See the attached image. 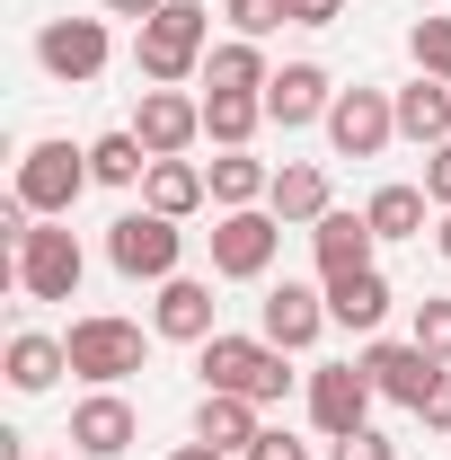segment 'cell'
Wrapping results in <instances>:
<instances>
[{"mask_svg":"<svg viewBox=\"0 0 451 460\" xmlns=\"http://www.w3.org/2000/svg\"><path fill=\"white\" fill-rule=\"evenodd\" d=\"M266 213H275L283 230H310L319 213H337V204H328V169H319V160H283L275 186H266Z\"/></svg>","mask_w":451,"mask_h":460,"instance_id":"ac0fdd59","label":"cell"},{"mask_svg":"<svg viewBox=\"0 0 451 460\" xmlns=\"http://www.w3.org/2000/svg\"><path fill=\"white\" fill-rule=\"evenodd\" d=\"M319 328H337V319H328V284H275L257 301V337L283 345V354H310Z\"/></svg>","mask_w":451,"mask_h":460,"instance_id":"4fadbf2b","label":"cell"},{"mask_svg":"<svg viewBox=\"0 0 451 460\" xmlns=\"http://www.w3.org/2000/svg\"><path fill=\"white\" fill-rule=\"evenodd\" d=\"M213 54V9L204 0H169L160 18H142V36H133V71L151 80V89H177V80H195Z\"/></svg>","mask_w":451,"mask_h":460,"instance_id":"6da1fadb","label":"cell"},{"mask_svg":"<svg viewBox=\"0 0 451 460\" xmlns=\"http://www.w3.org/2000/svg\"><path fill=\"white\" fill-rule=\"evenodd\" d=\"M80 186H98V177H89V151H71V142H36V151L18 160V186H9V195H18L36 222H62V213L80 204Z\"/></svg>","mask_w":451,"mask_h":460,"instance_id":"5b68a950","label":"cell"},{"mask_svg":"<svg viewBox=\"0 0 451 460\" xmlns=\"http://www.w3.org/2000/svg\"><path fill=\"white\" fill-rule=\"evenodd\" d=\"M407 54H416L425 80H451V18H416L407 27Z\"/></svg>","mask_w":451,"mask_h":460,"instance_id":"f1b7e54d","label":"cell"},{"mask_svg":"<svg viewBox=\"0 0 451 460\" xmlns=\"http://www.w3.org/2000/svg\"><path fill=\"white\" fill-rule=\"evenodd\" d=\"M275 248H283V222L266 204L222 213V222H213V275H222V284H257V275L275 266Z\"/></svg>","mask_w":451,"mask_h":460,"instance_id":"52a82bcc","label":"cell"},{"mask_svg":"<svg viewBox=\"0 0 451 460\" xmlns=\"http://www.w3.org/2000/svg\"><path fill=\"white\" fill-rule=\"evenodd\" d=\"M434 248H443V266H451V213H443V222H434Z\"/></svg>","mask_w":451,"mask_h":460,"instance_id":"f35d334b","label":"cell"},{"mask_svg":"<svg viewBox=\"0 0 451 460\" xmlns=\"http://www.w3.org/2000/svg\"><path fill=\"white\" fill-rule=\"evenodd\" d=\"M372 248H381V239H372V222H363V213H319V222H310L319 284H337V275H363V266H372Z\"/></svg>","mask_w":451,"mask_h":460,"instance_id":"e0dca14e","label":"cell"},{"mask_svg":"<svg viewBox=\"0 0 451 460\" xmlns=\"http://www.w3.org/2000/svg\"><path fill=\"white\" fill-rule=\"evenodd\" d=\"M204 186H213V204H222V213H248V204H266L275 169H266V160H248V151H222V160L204 169Z\"/></svg>","mask_w":451,"mask_h":460,"instance_id":"484cf974","label":"cell"},{"mask_svg":"<svg viewBox=\"0 0 451 460\" xmlns=\"http://www.w3.org/2000/svg\"><path fill=\"white\" fill-rule=\"evenodd\" d=\"M107 27H98V18H45V27H36V62H45V71H54L62 89H89V80H98V71H107Z\"/></svg>","mask_w":451,"mask_h":460,"instance_id":"7c38bea8","label":"cell"},{"mask_svg":"<svg viewBox=\"0 0 451 460\" xmlns=\"http://www.w3.org/2000/svg\"><path fill=\"white\" fill-rule=\"evenodd\" d=\"M425 195H434V213H451V142L425 151Z\"/></svg>","mask_w":451,"mask_h":460,"instance_id":"d6a6232c","label":"cell"},{"mask_svg":"<svg viewBox=\"0 0 451 460\" xmlns=\"http://www.w3.org/2000/svg\"><path fill=\"white\" fill-rule=\"evenodd\" d=\"M354 363L372 372V390H381L390 407H425V399H434V381H443V363H434L416 337H381V345H363Z\"/></svg>","mask_w":451,"mask_h":460,"instance_id":"8fae6325","label":"cell"},{"mask_svg":"<svg viewBox=\"0 0 451 460\" xmlns=\"http://www.w3.org/2000/svg\"><path fill=\"white\" fill-rule=\"evenodd\" d=\"M390 98H398V133H407L416 151H443L451 142V80H425V71H416V80L390 89Z\"/></svg>","mask_w":451,"mask_h":460,"instance_id":"d6986e66","label":"cell"},{"mask_svg":"<svg viewBox=\"0 0 451 460\" xmlns=\"http://www.w3.org/2000/svg\"><path fill=\"white\" fill-rule=\"evenodd\" d=\"M160 9H169V0H107V18H133V27H142V18H160Z\"/></svg>","mask_w":451,"mask_h":460,"instance_id":"8d00e7d4","label":"cell"},{"mask_svg":"<svg viewBox=\"0 0 451 460\" xmlns=\"http://www.w3.org/2000/svg\"><path fill=\"white\" fill-rule=\"evenodd\" d=\"M62 354H71V372H80V381L115 390V381H133V372L151 363V337H142V319H115V310H89V319H71Z\"/></svg>","mask_w":451,"mask_h":460,"instance_id":"7a4b0ae2","label":"cell"},{"mask_svg":"<svg viewBox=\"0 0 451 460\" xmlns=\"http://www.w3.org/2000/svg\"><path fill=\"white\" fill-rule=\"evenodd\" d=\"M62 372H71V354H62V337H36V328H18V337H9V390H18V399L54 390Z\"/></svg>","mask_w":451,"mask_h":460,"instance_id":"603a6c76","label":"cell"},{"mask_svg":"<svg viewBox=\"0 0 451 460\" xmlns=\"http://www.w3.org/2000/svg\"><path fill=\"white\" fill-rule=\"evenodd\" d=\"M425 213H434V195H425V186H381V195L363 204L372 239H425Z\"/></svg>","mask_w":451,"mask_h":460,"instance_id":"4316f807","label":"cell"},{"mask_svg":"<svg viewBox=\"0 0 451 460\" xmlns=\"http://www.w3.org/2000/svg\"><path fill=\"white\" fill-rule=\"evenodd\" d=\"M345 0H292V27H337Z\"/></svg>","mask_w":451,"mask_h":460,"instance_id":"d590c367","label":"cell"},{"mask_svg":"<svg viewBox=\"0 0 451 460\" xmlns=\"http://www.w3.org/2000/svg\"><path fill=\"white\" fill-rule=\"evenodd\" d=\"M169 460H230V452H213V443H177Z\"/></svg>","mask_w":451,"mask_h":460,"instance_id":"74e56055","label":"cell"},{"mask_svg":"<svg viewBox=\"0 0 451 460\" xmlns=\"http://www.w3.org/2000/svg\"><path fill=\"white\" fill-rule=\"evenodd\" d=\"M89 177H98V186H142V177H151V151H142L133 133H98V142H89Z\"/></svg>","mask_w":451,"mask_h":460,"instance_id":"83f0119b","label":"cell"},{"mask_svg":"<svg viewBox=\"0 0 451 460\" xmlns=\"http://www.w3.org/2000/svg\"><path fill=\"white\" fill-rule=\"evenodd\" d=\"M328 107H337V80H328L319 62H283L275 80H266V124H283V133L328 124Z\"/></svg>","mask_w":451,"mask_h":460,"instance_id":"9a60e30c","label":"cell"},{"mask_svg":"<svg viewBox=\"0 0 451 460\" xmlns=\"http://www.w3.org/2000/svg\"><path fill=\"white\" fill-rule=\"evenodd\" d=\"M425 416V434H451V363H443V381H434V399L416 407Z\"/></svg>","mask_w":451,"mask_h":460,"instance_id":"e575fe53","label":"cell"},{"mask_svg":"<svg viewBox=\"0 0 451 460\" xmlns=\"http://www.w3.org/2000/svg\"><path fill=\"white\" fill-rule=\"evenodd\" d=\"M407 337L425 345L434 363H451V292H425V301H416V328H407Z\"/></svg>","mask_w":451,"mask_h":460,"instance_id":"4dcf8cb0","label":"cell"},{"mask_svg":"<svg viewBox=\"0 0 451 460\" xmlns=\"http://www.w3.org/2000/svg\"><path fill=\"white\" fill-rule=\"evenodd\" d=\"M151 160H186L195 142H204V98H186V89H142V107L124 124Z\"/></svg>","mask_w":451,"mask_h":460,"instance_id":"9c48e42d","label":"cell"},{"mask_svg":"<svg viewBox=\"0 0 451 460\" xmlns=\"http://www.w3.org/2000/svg\"><path fill=\"white\" fill-rule=\"evenodd\" d=\"M133 434H142V416H133L124 390H89V399L71 407V452H89V460H124Z\"/></svg>","mask_w":451,"mask_h":460,"instance_id":"5bb4252c","label":"cell"},{"mask_svg":"<svg viewBox=\"0 0 451 460\" xmlns=\"http://www.w3.org/2000/svg\"><path fill=\"white\" fill-rule=\"evenodd\" d=\"M372 399H381V390H372L363 363H319V372H310V425H319L328 443H337V434H363V425H372Z\"/></svg>","mask_w":451,"mask_h":460,"instance_id":"30bf717a","label":"cell"},{"mask_svg":"<svg viewBox=\"0 0 451 460\" xmlns=\"http://www.w3.org/2000/svg\"><path fill=\"white\" fill-rule=\"evenodd\" d=\"M142 204H151V213H169V222H186V213H204V204H213V186H204V169H195V160H151Z\"/></svg>","mask_w":451,"mask_h":460,"instance_id":"7402d4cb","label":"cell"},{"mask_svg":"<svg viewBox=\"0 0 451 460\" xmlns=\"http://www.w3.org/2000/svg\"><path fill=\"white\" fill-rule=\"evenodd\" d=\"M151 337H169V345H204V337H222V328H213V284L169 275V284H160V301H151Z\"/></svg>","mask_w":451,"mask_h":460,"instance_id":"2e32d148","label":"cell"},{"mask_svg":"<svg viewBox=\"0 0 451 460\" xmlns=\"http://www.w3.org/2000/svg\"><path fill=\"white\" fill-rule=\"evenodd\" d=\"M266 425H257V399H239V390H204V407H195V443H213V452L248 460V443H257Z\"/></svg>","mask_w":451,"mask_h":460,"instance_id":"ffe728a7","label":"cell"},{"mask_svg":"<svg viewBox=\"0 0 451 460\" xmlns=\"http://www.w3.org/2000/svg\"><path fill=\"white\" fill-rule=\"evenodd\" d=\"M257 124H266V98H248V89H204V142L248 151V142H257Z\"/></svg>","mask_w":451,"mask_h":460,"instance_id":"cb8c5ba5","label":"cell"},{"mask_svg":"<svg viewBox=\"0 0 451 460\" xmlns=\"http://www.w3.org/2000/svg\"><path fill=\"white\" fill-rule=\"evenodd\" d=\"M390 275H381V266H363V275H337V284H328V319H337V328H354V337H372V328H381V319H390Z\"/></svg>","mask_w":451,"mask_h":460,"instance_id":"44dd1931","label":"cell"},{"mask_svg":"<svg viewBox=\"0 0 451 460\" xmlns=\"http://www.w3.org/2000/svg\"><path fill=\"white\" fill-rule=\"evenodd\" d=\"M230 9V36H248V45H266L275 27H292V0H222Z\"/></svg>","mask_w":451,"mask_h":460,"instance_id":"f546056e","label":"cell"},{"mask_svg":"<svg viewBox=\"0 0 451 460\" xmlns=\"http://www.w3.org/2000/svg\"><path fill=\"white\" fill-rule=\"evenodd\" d=\"M195 372H204V390H239V399H257V407H275L292 390L283 345H266V337H204L195 345Z\"/></svg>","mask_w":451,"mask_h":460,"instance_id":"3957f363","label":"cell"},{"mask_svg":"<svg viewBox=\"0 0 451 460\" xmlns=\"http://www.w3.org/2000/svg\"><path fill=\"white\" fill-rule=\"evenodd\" d=\"M248 460H310V443H292V434H283V425H266V434H257V443H248Z\"/></svg>","mask_w":451,"mask_h":460,"instance_id":"836d02e7","label":"cell"},{"mask_svg":"<svg viewBox=\"0 0 451 460\" xmlns=\"http://www.w3.org/2000/svg\"><path fill=\"white\" fill-rule=\"evenodd\" d=\"M177 257H186V230L169 222V213H115L107 222V266L124 275V284H169L177 275Z\"/></svg>","mask_w":451,"mask_h":460,"instance_id":"277c9868","label":"cell"},{"mask_svg":"<svg viewBox=\"0 0 451 460\" xmlns=\"http://www.w3.org/2000/svg\"><path fill=\"white\" fill-rule=\"evenodd\" d=\"M328 142H337V160H381V151L398 142V98L390 89H337Z\"/></svg>","mask_w":451,"mask_h":460,"instance_id":"ba28073f","label":"cell"},{"mask_svg":"<svg viewBox=\"0 0 451 460\" xmlns=\"http://www.w3.org/2000/svg\"><path fill=\"white\" fill-rule=\"evenodd\" d=\"M328 460H398V443L363 425V434H337V443H328Z\"/></svg>","mask_w":451,"mask_h":460,"instance_id":"1f68e13d","label":"cell"},{"mask_svg":"<svg viewBox=\"0 0 451 460\" xmlns=\"http://www.w3.org/2000/svg\"><path fill=\"white\" fill-rule=\"evenodd\" d=\"M266 80H275V62H266V45H248V36H230V45L204 54V89H248V98H266Z\"/></svg>","mask_w":451,"mask_h":460,"instance_id":"d4e9b609","label":"cell"},{"mask_svg":"<svg viewBox=\"0 0 451 460\" xmlns=\"http://www.w3.org/2000/svg\"><path fill=\"white\" fill-rule=\"evenodd\" d=\"M80 275H89V257H80V239L62 222H27L18 230V292H27V301H71Z\"/></svg>","mask_w":451,"mask_h":460,"instance_id":"8992f818","label":"cell"}]
</instances>
